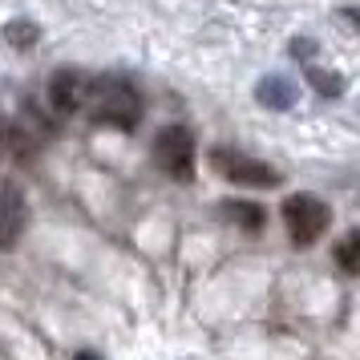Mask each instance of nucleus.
Segmentation results:
<instances>
[{
	"mask_svg": "<svg viewBox=\"0 0 360 360\" xmlns=\"http://www.w3.org/2000/svg\"><path fill=\"white\" fill-rule=\"evenodd\" d=\"M25 231V202L17 191H0V247H13Z\"/></svg>",
	"mask_w": 360,
	"mask_h": 360,
	"instance_id": "nucleus-8",
	"label": "nucleus"
},
{
	"mask_svg": "<svg viewBox=\"0 0 360 360\" xmlns=\"http://www.w3.org/2000/svg\"><path fill=\"white\" fill-rule=\"evenodd\" d=\"M255 101H259L263 110H276V114H283V110H295L300 89H295L292 77H283V73H267V77H259V82H255Z\"/></svg>",
	"mask_w": 360,
	"mask_h": 360,
	"instance_id": "nucleus-6",
	"label": "nucleus"
},
{
	"mask_svg": "<svg viewBox=\"0 0 360 360\" xmlns=\"http://www.w3.org/2000/svg\"><path fill=\"white\" fill-rule=\"evenodd\" d=\"M288 53H292L300 65H316V57H320V45H316L311 37H292V41H288Z\"/></svg>",
	"mask_w": 360,
	"mask_h": 360,
	"instance_id": "nucleus-12",
	"label": "nucleus"
},
{
	"mask_svg": "<svg viewBox=\"0 0 360 360\" xmlns=\"http://www.w3.org/2000/svg\"><path fill=\"white\" fill-rule=\"evenodd\" d=\"M332 259H336V267H340L344 276H360V231H348V235L336 239Z\"/></svg>",
	"mask_w": 360,
	"mask_h": 360,
	"instance_id": "nucleus-9",
	"label": "nucleus"
},
{
	"mask_svg": "<svg viewBox=\"0 0 360 360\" xmlns=\"http://www.w3.org/2000/svg\"><path fill=\"white\" fill-rule=\"evenodd\" d=\"M73 360H101V356H98V352H89V348H82V352H77Z\"/></svg>",
	"mask_w": 360,
	"mask_h": 360,
	"instance_id": "nucleus-15",
	"label": "nucleus"
},
{
	"mask_svg": "<svg viewBox=\"0 0 360 360\" xmlns=\"http://www.w3.org/2000/svg\"><path fill=\"white\" fill-rule=\"evenodd\" d=\"M154 162L162 166V174H170L174 182L195 179V134L186 126H166L154 138Z\"/></svg>",
	"mask_w": 360,
	"mask_h": 360,
	"instance_id": "nucleus-4",
	"label": "nucleus"
},
{
	"mask_svg": "<svg viewBox=\"0 0 360 360\" xmlns=\"http://www.w3.org/2000/svg\"><path fill=\"white\" fill-rule=\"evenodd\" d=\"M85 110H89V122L110 126V130H122V134L138 130V122L146 114L138 85L130 77H122V73L89 77V101H85Z\"/></svg>",
	"mask_w": 360,
	"mask_h": 360,
	"instance_id": "nucleus-1",
	"label": "nucleus"
},
{
	"mask_svg": "<svg viewBox=\"0 0 360 360\" xmlns=\"http://www.w3.org/2000/svg\"><path fill=\"white\" fill-rule=\"evenodd\" d=\"M211 166H214L219 179L235 182V186H251V191H276L279 182H283L276 166H267V162H259V158H251L243 150H231V146H214Z\"/></svg>",
	"mask_w": 360,
	"mask_h": 360,
	"instance_id": "nucleus-3",
	"label": "nucleus"
},
{
	"mask_svg": "<svg viewBox=\"0 0 360 360\" xmlns=\"http://www.w3.org/2000/svg\"><path fill=\"white\" fill-rule=\"evenodd\" d=\"M219 214L227 219L231 227L247 231V235L263 231V223H267V211H263L259 202H247V198H227V202H219Z\"/></svg>",
	"mask_w": 360,
	"mask_h": 360,
	"instance_id": "nucleus-7",
	"label": "nucleus"
},
{
	"mask_svg": "<svg viewBox=\"0 0 360 360\" xmlns=\"http://www.w3.org/2000/svg\"><path fill=\"white\" fill-rule=\"evenodd\" d=\"M4 154H13V126L8 122H0V162H4Z\"/></svg>",
	"mask_w": 360,
	"mask_h": 360,
	"instance_id": "nucleus-13",
	"label": "nucleus"
},
{
	"mask_svg": "<svg viewBox=\"0 0 360 360\" xmlns=\"http://www.w3.org/2000/svg\"><path fill=\"white\" fill-rule=\"evenodd\" d=\"M4 41H8L13 49H33V45H41V25H37V20H25V17L8 20V25H4Z\"/></svg>",
	"mask_w": 360,
	"mask_h": 360,
	"instance_id": "nucleus-11",
	"label": "nucleus"
},
{
	"mask_svg": "<svg viewBox=\"0 0 360 360\" xmlns=\"http://www.w3.org/2000/svg\"><path fill=\"white\" fill-rule=\"evenodd\" d=\"M344 20H352V25H360V8H340Z\"/></svg>",
	"mask_w": 360,
	"mask_h": 360,
	"instance_id": "nucleus-14",
	"label": "nucleus"
},
{
	"mask_svg": "<svg viewBox=\"0 0 360 360\" xmlns=\"http://www.w3.org/2000/svg\"><path fill=\"white\" fill-rule=\"evenodd\" d=\"M308 69V85L320 94L324 101H336L344 98V77L336 73V69H320V65H304Z\"/></svg>",
	"mask_w": 360,
	"mask_h": 360,
	"instance_id": "nucleus-10",
	"label": "nucleus"
},
{
	"mask_svg": "<svg viewBox=\"0 0 360 360\" xmlns=\"http://www.w3.org/2000/svg\"><path fill=\"white\" fill-rule=\"evenodd\" d=\"M279 214H283L288 239H292L295 247H311L328 227H332V207H328L324 198L308 195V191H300V195L283 198Z\"/></svg>",
	"mask_w": 360,
	"mask_h": 360,
	"instance_id": "nucleus-2",
	"label": "nucleus"
},
{
	"mask_svg": "<svg viewBox=\"0 0 360 360\" xmlns=\"http://www.w3.org/2000/svg\"><path fill=\"white\" fill-rule=\"evenodd\" d=\"M85 101H89V77H85L82 69H57L49 77V105L61 117L82 114Z\"/></svg>",
	"mask_w": 360,
	"mask_h": 360,
	"instance_id": "nucleus-5",
	"label": "nucleus"
}]
</instances>
